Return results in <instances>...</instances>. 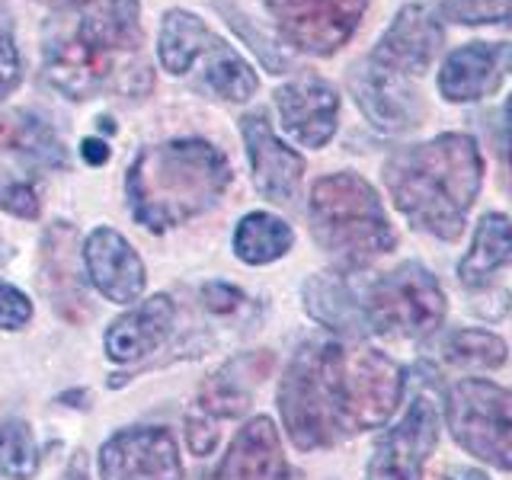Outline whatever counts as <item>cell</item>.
<instances>
[{
  "label": "cell",
  "instance_id": "8fae6325",
  "mask_svg": "<svg viewBox=\"0 0 512 480\" xmlns=\"http://www.w3.org/2000/svg\"><path fill=\"white\" fill-rule=\"evenodd\" d=\"M240 135H244V144H247L253 186L260 189L269 202L292 205L301 189L304 157L295 148H288V144L272 132V125L263 112H250V116L240 119Z\"/></svg>",
  "mask_w": 512,
  "mask_h": 480
},
{
  "label": "cell",
  "instance_id": "e0dca14e",
  "mask_svg": "<svg viewBox=\"0 0 512 480\" xmlns=\"http://www.w3.org/2000/svg\"><path fill=\"white\" fill-rule=\"evenodd\" d=\"M349 90L356 96L359 109L365 112V119L388 135L410 132V128H416L426 116L420 90L388 84V80L368 74L362 64H356V68L349 71Z\"/></svg>",
  "mask_w": 512,
  "mask_h": 480
},
{
  "label": "cell",
  "instance_id": "603a6c76",
  "mask_svg": "<svg viewBox=\"0 0 512 480\" xmlns=\"http://www.w3.org/2000/svg\"><path fill=\"white\" fill-rule=\"evenodd\" d=\"M42 272L48 285H58L55 292V308L61 314L74 317L71 304H84V292H80V266H77V231L71 224H52L42 244Z\"/></svg>",
  "mask_w": 512,
  "mask_h": 480
},
{
  "label": "cell",
  "instance_id": "d590c367",
  "mask_svg": "<svg viewBox=\"0 0 512 480\" xmlns=\"http://www.w3.org/2000/svg\"><path fill=\"white\" fill-rule=\"evenodd\" d=\"M80 154H84L87 164L100 167V164H106V160H109V144L100 141V138H87L84 144H80Z\"/></svg>",
  "mask_w": 512,
  "mask_h": 480
},
{
  "label": "cell",
  "instance_id": "83f0119b",
  "mask_svg": "<svg viewBox=\"0 0 512 480\" xmlns=\"http://www.w3.org/2000/svg\"><path fill=\"white\" fill-rule=\"evenodd\" d=\"M445 359L461 368H500L509 359V349L496 333L464 327L445 336Z\"/></svg>",
  "mask_w": 512,
  "mask_h": 480
},
{
  "label": "cell",
  "instance_id": "8992f818",
  "mask_svg": "<svg viewBox=\"0 0 512 480\" xmlns=\"http://www.w3.org/2000/svg\"><path fill=\"white\" fill-rule=\"evenodd\" d=\"M448 426L464 452L512 471V388L464 378L448 391Z\"/></svg>",
  "mask_w": 512,
  "mask_h": 480
},
{
  "label": "cell",
  "instance_id": "d4e9b609",
  "mask_svg": "<svg viewBox=\"0 0 512 480\" xmlns=\"http://www.w3.org/2000/svg\"><path fill=\"white\" fill-rule=\"evenodd\" d=\"M512 263V221L506 215H484L477 221V234L468 256L458 266V279L474 288L484 285L496 269Z\"/></svg>",
  "mask_w": 512,
  "mask_h": 480
},
{
  "label": "cell",
  "instance_id": "ac0fdd59",
  "mask_svg": "<svg viewBox=\"0 0 512 480\" xmlns=\"http://www.w3.org/2000/svg\"><path fill=\"white\" fill-rule=\"evenodd\" d=\"M55 10H77V32L93 45L109 52H138L141 45V20L138 0H39Z\"/></svg>",
  "mask_w": 512,
  "mask_h": 480
},
{
  "label": "cell",
  "instance_id": "277c9868",
  "mask_svg": "<svg viewBox=\"0 0 512 480\" xmlns=\"http://www.w3.org/2000/svg\"><path fill=\"white\" fill-rule=\"evenodd\" d=\"M311 234L340 272L362 269L394 247V228L375 186L343 170L320 176L311 189Z\"/></svg>",
  "mask_w": 512,
  "mask_h": 480
},
{
  "label": "cell",
  "instance_id": "1f68e13d",
  "mask_svg": "<svg viewBox=\"0 0 512 480\" xmlns=\"http://www.w3.org/2000/svg\"><path fill=\"white\" fill-rule=\"evenodd\" d=\"M0 208L16 218H23V221H32V218H39L42 212V202H39V192L32 183L26 180H16L10 183L4 192H0Z\"/></svg>",
  "mask_w": 512,
  "mask_h": 480
},
{
  "label": "cell",
  "instance_id": "9c48e42d",
  "mask_svg": "<svg viewBox=\"0 0 512 480\" xmlns=\"http://www.w3.org/2000/svg\"><path fill=\"white\" fill-rule=\"evenodd\" d=\"M439 442V410L429 397H416L391 432L378 439L368 480H423V468Z\"/></svg>",
  "mask_w": 512,
  "mask_h": 480
},
{
  "label": "cell",
  "instance_id": "f35d334b",
  "mask_svg": "<svg viewBox=\"0 0 512 480\" xmlns=\"http://www.w3.org/2000/svg\"><path fill=\"white\" fill-rule=\"evenodd\" d=\"M64 480H87V464L77 458V461L71 464V471H68V477H64Z\"/></svg>",
  "mask_w": 512,
  "mask_h": 480
},
{
  "label": "cell",
  "instance_id": "74e56055",
  "mask_svg": "<svg viewBox=\"0 0 512 480\" xmlns=\"http://www.w3.org/2000/svg\"><path fill=\"white\" fill-rule=\"evenodd\" d=\"M452 480H490V477L474 468H458V471H452Z\"/></svg>",
  "mask_w": 512,
  "mask_h": 480
},
{
  "label": "cell",
  "instance_id": "52a82bcc",
  "mask_svg": "<svg viewBox=\"0 0 512 480\" xmlns=\"http://www.w3.org/2000/svg\"><path fill=\"white\" fill-rule=\"evenodd\" d=\"M442 45V16L426 4H410L394 16V23L384 29L378 45L359 64L365 71L391 80V84L416 87V77L429 68Z\"/></svg>",
  "mask_w": 512,
  "mask_h": 480
},
{
  "label": "cell",
  "instance_id": "7402d4cb",
  "mask_svg": "<svg viewBox=\"0 0 512 480\" xmlns=\"http://www.w3.org/2000/svg\"><path fill=\"white\" fill-rule=\"evenodd\" d=\"M304 308L308 314L336 333L365 336V301L356 292V285L346 279V272H320L304 282Z\"/></svg>",
  "mask_w": 512,
  "mask_h": 480
},
{
  "label": "cell",
  "instance_id": "7a4b0ae2",
  "mask_svg": "<svg viewBox=\"0 0 512 480\" xmlns=\"http://www.w3.org/2000/svg\"><path fill=\"white\" fill-rule=\"evenodd\" d=\"M480 183L484 157L471 135H436L423 144H407L384 160V186L397 212L416 231L439 240L461 237Z\"/></svg>",
  "mask_w": 512,
  "mask_h": 480
},
{
  "label": "cell",
  "instance_id": "f546056e",
  "mask_svg": "<svg viewBox=\"0 0 512 480\" xmlns=\"http://www.w3.org/2000/svg\"><path fill=\"white\" fill-rule=\"evenodd\" d=\"M442 16L461 26L512 23V0H442Z\"/></svg>",
  "mask_w": 512,
  "mask_h": 480
},
{
  "label": "cell",
  "instance_id": "9a60e30c",
  "mask_svg": "<svg viewBox=\"0 0 512 480\" xmlns=\"http://www.w3.org/2000/svg\"><path fill=\"white\" fill-rule=\"evenodd\" d=\"M87 276L96 292L116 304H132L144 292V263L128 240L112 228H96L84 240Z\"/></svg>",
  "mask_w": 512,
  "mask_h": 480
},
{
  "label": "cell",
  "instance_id": "cb8c5ba5",
  "mask_svg": "<svg viewBox=\"0 0 512 480\" xmlns=\"http://www.w3.org/2000/svg\"><path fill=\"white\" fill-rule=\"evenodd\" d=\"M196 64H202L205 87L212 90L215 96H221V100H228V103H244L256 90H260L256 71L218 36H212L205 42ZM196 64H192V68H196Z\"/></svg>",
  "mask_w": 512,
  "mask_h": 480
},
{
  "label": "cell",
  "instance_id": "4316f807",
  "mask_svg": "<svg viewBox=\"0 0 512 480\" xmlns=\"http://www.w3.org/2000/svg\"><path fill=\"white\" fill-rule=\"evenodd\" d=\"M292 228L269 212H250L240 218L234 231V253L237 260H244L247 266H266L276 263L292 250Z\"/></svg>",
  "mask_w": 512,
  "mask_h": 480
},
{
  "label": "cell",
  "instance_id": "ba28073f",
  "mask_svg": "<svg viewBox=\"0 0 512 480\" xmlns=\"http://www.w3.org/2000/svg\"><path fill=\"white\" fill-rule=\"evenodd\" d=\"M368 0H266L279 36L304 55L327 58L356 36Z\"/></svg>",
  "mask_w": 512,
  "mask_h": 480
},
{
  "label": "cell",
  "instance_id": "4dcf8cb0",
  "mask_svg": "<svg viewBox=\"0 0 512 480\" xmlns=\"http://www.w3.org/2000/svg\"><path fill=\"white\" fill-rule=\"evenodd\" d=\"M23 80V61L20 48H16V29L10 7L0 0V96L13 93Z\"/></svg>",
  "mask_w": 512,
  "mask_h": 480
},
{
  "label": "cell",
  "instance_id": "ab89813d",
  "mask_svg": "<svg viewBox=\"0 0 512 480\" xmlns=\"http://www.w3.org/2000/svg\"><path fill=\"white\" fill-rule=\"evenodd\" d=\"M199 480H212V477H199Z\"/></svg>",
  "mask_w": 512,
  "mask_h": 480
},
{
  "label": "cell",
  "instance_id": "5bb4252c",
  "mask_svg": "<svg viewBox=\"0 0 512 480\" xmlns=\"http://www.w3.org/2000/svg\"><path fill=\"white\" fill-rule=\"evenodd\" d=\"M512 74V42H468L445 58L439 93L448 103H477L493 96Z\"/></svg>",
  "mask_w": 512,
  "mask_h": 480
},
{
  "label": "cell",
  "instance_id": "5b68a950",
  "mask_svg": "<svg viewBox=\"0 0 512 480\" xmlns=\"http://www.w3.org/2000/svg\"><path fill=\"white\" fill-rule=\"evenodd\" d=\"M368 333L391 340H420L445 320V295L420 263H400L362 292Z\"/></svg>",
  "mask_w": 512,
  "mask_h": 480
},
{
  "label": "cell",
  "instance_id": "836d02e7",
  "mask_svg": "<svg viewBox=\"0 0 512 480\" xmlns=\"http://www.w3.org/2000/svg\"><path fill=\"white\" fill-rule=\"evenodd\" d=\"M186 439H189V448L196 455H208L215 448V442H218V429H215L212 420H205L202 413L192 410L186 416Z\"/></svg>",
  "mask_w": 512,
  "mask_h": 480
},
{
  "label": "cell",
  "instance_id": "ffe728a7",
  "mask_svg": "<svg viewBox=\"0 0 512 480\" xmlns=\"http://www.w3.org/2000/svg\"><path fill=\"white\" fill-rule=\"evenodd\" d=\"M173 317H176V308L170 295H154L148 301H141L138 308H132L109 324L103 336L106 356L116 362H135L141 356H148V352H154L167 340Z\"/></svg>",
  "mask_w": 512,
  "mask_h": 480
},
{
  "label": "cell",
  "instance_id": "e575fe53",
  "mask_svg": "<svg viewBox=\"0 0 512 480\" xmlns=\"http://www.w3.org/2000/svg\"><path fill=\"white\" fill-rule=\"evenodd\" d=\"M202 301H205V308L208 311H215V314H231L240 308V301H244V292L228 282H208L202 288Z\"/></svg>",
  "mask_w": 512,
  "mask_h": 480
},
{
  "label": "cell",
  "instance_id": "484cf974",
  "mask_svg": "<svg viewBox=\"0 0 512 480\" xmlns=\"http://www.w3.org/2000/svg\"><path fill=\"white\" fill-rule=\"evenodd\" d=\"M212 36L215 32L208 29L196 13L167 10L164 20H160V42H157V55H160V64H164V71H170L173 77L189 74L205 42Z\"/></svg>",
  "mask_w": 512,
  "mask_h": 480
},
{
  "label": "cell",
  "instance_id": "44dd1931",
  "mask_svg": "<svg viewBox=\"0 0 512 480\" xmlns=\"http://www.w3.org/2000/svg\"><path fill=\"white\" fill-rule=\"evenodd\" d=\"M0 157H10L23 167L68 170V151L58 132L26 109H10L0 116Z\"/></svg>",
  "mask_w": 512,
  "mask_h": 480
},
{
  "label": "cell",
  "instance_id": "30bf717a",
  "mask_svg": "<svg viewBox=\"0 0 512 480\" xmlns=\"http://www.w3.org/2000/svg\"><path fill=\"white\" fill-rule=\"evenodd\" d=\"M103 480H183V461L164 426L116 432L100 452Z\"/></svg>",
  "mask_w": 512,
  "mask_h": 480
},
{
  "label": "cell",
  "instance_id": "d6986e66",
  "mask_svg": "<svg viewBox=\"0 0 512 480\" xmlns=\"http://www.w3.org/2000/svg\"><path fill=\"white\" fill-rule=\"evenodd\" d=\"M218 480H288V461L269 416H256L237 432L218 468Z\"/></svg>",
  "mask_w": 512,
  "mask_h": 480
},
{
  "label": "cell",
  "instance_id": "4fadbf2b",
  "mask_svg": "<svg viewBox=\"0 0 512 480\" xmlns=\"http://www.w3.org/2000/svg\"><path fill=\"white\" fill-rule=\"evenodd\" d=\"M279 122L304 148H324L340 122V93L327 80L304 74L276 90Z\"/></svg>",
  "mask_w": 512,
  "mask_h": 480
},
{
  "label": "cell",
  "instance_id": "f1b7e54d",
  "mask_svg": "<svg viewBox=\"0 0 512 480\" xmlns=\"http://www.w3.org/2000/svg\"><path fill=\"white\" fill-rule=\"evenodd\" d=\"M39 471V448L29 423L4 420L0 423V474L10 480H29Z\"/></svg>",
  "mask_w": 512,
  "mask_h": 480
},
{
  "label": "cell",
  "instance_id": "8d00e7d4",
  "mask_svg": "<svg viewBox=\"0 0 512 480\" xmlns=\"http://www.w3.org/2000/svg\"><path fill=\"white\" fill-rule=\"evenodd\" d=\"M503 154H506V170H509V186H512V96L506 100V112H503Z\"/></svg>",
  "mask_w": 512,
  "mask_h": 480
},
{
  "label": "cell",
  "instance_id": "2e32d148",
  "mask_svg": "<svg viewBox=\"0 0 512 480\" xmlns=\"http://www.w3.org/2000/svg\"><path fill=\"white\" fill-rule=\"evenodd\" d=\"M272 362H276V356L266 349L234 356L202 384L199 400L192 410L202 413L205 420H212L215 426L218 420H234V416H240L253 404V391L260 388L266 375L272 372Z\"/></svg>",
  "mask_w": 512,
  "mask_h": 480
},
{
  "label": "cell",
  "instance_id": "3957f363",
  "mask_svg": "<svg viewBox=\"0 0 512 480\" xmlns=\"http://www.w3.org/2000/svg\"><path fill=\"white\" fill-rule=\"evenodd\" d=\"M228 186V157L202 138L151 144L135 157L125 180L128 208L151 231H167L208 212Z\"/></svg>",
  "mask_w": 512,
  "mask_h": 480
},
{
  "label": "cell",
  "instance_id": "d6a6232c",
  "mask_svg": "<svg viewBox=\"0 0 512 480\" xmlns=\"http://www.w3.org/2000/svg\"><path fill=\"white\" fill-rule=\"evenodd\" d=\"M32 320V301L7 282H0V327L23 330Z\"/></svg>",
  "mask_w": 512,
  "mask_h": 480
},
{
  "label": "cell",
  "instance_id": "6da1fadb",
  "mask_svg": "<svg viewBox=\"0 0 512 480\" xmlns=\"http://www.w3.org/2000/svg\"><path fill=\"white\" fill-rule=\"evenodd\" d=\"M404 397V368L368 346L336 340L304 343L279 384V413L301 452L330 448L378 429Z\"/></svg>",
  "mask_w": 512,
  "mask_h": 480
},
{
  "label": "cell",
  "instance_id": "7c38bea8",
  "mask_svg": "<svg viewBox=\"0 0 512 480\" xmlns=\"http://www.w3.org/2000/svg\"><path fill=\"white\" fill-rule=\"evenodd\" d=\"M135 68L116 71V61L106 48H96L87 39L74 36H58L45 45V77L58 93L68 100H90L100 90L116 84L119 74L132 77ZM119 87V84H116Z\"/></svg>",
  "mask_w": 512,
  "mask_h": 480
}]
</instances>
